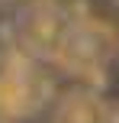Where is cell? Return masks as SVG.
Masks as SVG:
<instances>
[{
	"instance_id": "7a4b0ae2",
	"label": "cell",
	"mask_w": 119,
	"mask_h": 123,
	"mask_svg": "<svg viewBox=\"0 0 119 123\" xmlns=\"http://www.w3.org/2000/svg\"><path fill=\"white\" fill-rule=\"evenodd\" d=\"M103 123H119V94L103 100Z\"/></svg>"
},
{
	"instance_id": "6da1fadb",
	"label": "cell",
	"mask_w": 119,
	"mask_h": 123,
	"mask_svg": "<svg viewBox=\"0 0 119 123\" xmlns=\"http://www.w3.org/2000/svg\"><path fill=\"white\" fill-rule=\"evenodd\" d=\"M19 42V23L10 13H0V52H10Z\"/></svg>"
},
{
	"instance_id": "277c9868",
	"label": "cell",
	"mask_w": 119,
	"mask_h": 123,
	"mask_svg": "<svg viewBox=\"0 0 119 123\" xmlns=\"http://www.w3.org/2000/svg\"><path fill=\"white\" fill-rule=\"evenodd\" d=\"M0 123H23V120H16V117H0Z\"/></svg>"
},
{
	"instance_id": "3957f363",
	"label": "cell",
	"mask_w": 119,
	"mask_h": 123,
	"mask_svg": "<svg viewBox=\"0 0 119 123\" xmlns=\"http://www.w3.org/2000/svg\"><path fill=\"white\" fill-rule=\"evenodd\" d=\"M103 6H106V10H113V13H119V0H103Z\"/></svg>"
}]
</instances>
